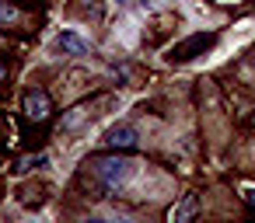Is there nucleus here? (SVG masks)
<instances>
[{
    "mask_svg": "<svg viewBox=\"0 0 255 223\" xmlns=\"http://www.w3.org/2000/svg\"><path fill=\"white\" fill-rule=\"evenodd\" d=\"M21 112H25V122H28V126H46V122L53 119V98H49V91H42V87L25 91Z\"/></svg>",
    "mask_w": 255,
    "mask_h": 223,
    "instance_id": "obj_1",
    "label": "nucleus"
},
{
    "mask_svg": "<svg viewBox=\"0 0 255 223\" xmlns=\"http://www.w3.org/2000/svg\"><path fill=\"white\" fill-rule=\"evenodd\" d=\"M217 46V32H196V35H189V39H182L178 46H171V63H189V60H196V56H203L206 49H213Z\"/></svg>",
    "mask_w": 255,
    "mask_h": 223,
    "instance_id": "obj_2",
    "label": "nucleus"
},
{
    "mask_svg": "<svg viewBox=\"0 0 255 223\" xmlns=\"http://www.w3.org/2000/svg\"><path fill=\"white\" fill-rule=\"evenodd\" d=\"M88 171H91L105 188H116L119 181H126V178H129V164H126L123 157H98V160H91V164H88Z\"/></svg>",
    "mask_w": 255,
    "mask_h": 223,
    "instance_id": "obj_3",
    "label": "nucleus"
},
{
    "mask_svg": "<svg viewBox=\"0 0 255 223\" xmlns=\"http://www.w3.org/2000/svg\"><path fill=\"white\" fill-rule=\"evenodd\" d=\"M102 147H105V150H116V153H119V150H123V153H126V150H136V147H140V133H136L133 126H112V129L105 133Z\"/></svg>",
    "mask_w": 255,
    "mask_h": 223,
    "instance_id": "obj_4",
    "label": "nucleus"
},
{
    "mask_svg": "<svg viewBox=\"0 0 255 223\" xmlns=\"http://www.w3.org/2000/svg\"><path fill=\"white\" fill-rule=\"evenodd\" d=\"M196 213H199V192H185V195L171 206L168 223H192V220H196Z\"/></svg>",
    "mask_w": 255,
    "mask_h": 223,
    "instance_id": "obj_5",
    "label": "nucleus"
},
{
    "mask_svg": "<svg viewBox=\"0 0 255 223\" xmlns=\"http://www.w3.org/2000/svg\"><path fill=\"white\" fill-rule=\"evenodd\" d=\"M91 119H95V105L84 101V105H77L70 115H63V129H67V133H77V129H81L84 122H91Z\"/></svg>",
    "mask_w": 255,
    "mask_h": 223,
    "instance_id": "obj_6",
    "label": "nucleus"
},
{
    "mask_svg": "<svg viewBox=\"0 0 255 223\" xmlns=\"http://www.w3.org/2000/svg\"><path fill=\"white\" fill-rule=\"evenodd\" d=\"M60 49H63V53H70V56H84L91 46H88L81 35H74V32H63V35H60Z\"/></svg>",
    "mask_w": 255,
    "mask_h": 223,
    "instance_id": "obj_7",
    "label": "nucleus"
},
{
    "mask_svg": "<svg viewBox=\"0 0 255 223\" xmlns=\"http://www.w3.org/2000/svg\"><path fill=\"white\" fill-rule=\"evenodd\" d=\"M35 167H46V153H28V157H21V160L14 164L18 174H28V171H35Z\"/></svg>",
    "mask_w": 255,
    "mask_h": 223,
    "instance_id": "obj_8",
    "label": "nucleus"
},
{
    "mask_svg": "<svg viewBox=\"0 0 255 223\" xmlns=\"http://www.w3.org/2000/svg\"><path fill=\"white\" fill-rule=\"evenodd\" d=\"M42 192H46L42 185H35V188H21V202H25V206H39V202H42Z\"/></svg>",
    "mask_w": 255,
    "mask_h": 223,
    "instance_id": "obj_9",
    "label": "nucleus"
},
{
    "mask_svg": "<svg viewBox=\"0 0 255 223\" xmlns=\"http://www.w3.org/2000/svg\"><path fill=\"white\" fill-rule=\"evenodd\" d=\"M7 133H11V122H7L4 115H0V147H4V143H11V140H7Z\"/></svg>",
    "mask_w": 255,
    "mask_h": 223,
    "instance_id": "obj_10",
    "label": "nucleus"
},
{
    "mask_svg": "<svg viewBox=\"0 0 255 223\" xmlns=\"http://www.w3.org/2000/svg\"><path fill=\"white\" fill-rule=\"evenodd\" d=\"M4 80H7V60L0 56V84H4Z\"/></svg>",
    "mask_w": 255,
    "mask_h": 223,
    "instance_id": "obj_11",
    "label": "nucleus"
},
{
    "mask_svg": "<svg viewBox=\"0 0 255 223\" xmlns=\"http://www.w3.org/2000/svg\"><path fill=\"white\" fill-rule=\"evenodd\" d=\"M84 223H109V220H102V216H88Z\"/></svg>",
    "mask_w": 255,
    "mask_h": 223,
    "instance_id": "obj_12",
    "label": "nucleus"
},
{
    "mask_svg": "<svg viewBox=\"0 0 255 223\" xmlns=\"http://www.w3.org/2000/svg\"><path fill=\"white\" fill-rule=\"evenodd\" d=\"M248 202H252V206H255V192H248Z\"/></svg>",
    "mask_w": 255,
    "mask_h": 223,
    "instance_id": "obj_13",
    "label": "nucleus"
},
{
    "mask_svg": "<svg viewBox=\"0 0 255 223\" xmlns=\"http://www.w3.org/2000/svg\"><path fill=\"white\" fill-rule=\"evenodd\" d=\"M116 4H119V7H123V4H129V0H116Z\"/></svg>",
    "mask_w": 255,
    "mask_h": 223,
    "instance_id": "obj_14",
    "label": "nucleus"
},
{
    "mask_svg": "<svg viewBox=\"0 0 255 223\" xmlns=\"http://www.w3.org/2000/svg\"><path fill=\"white\" fill-rule=\"evenodd\" d=\"M252 126H255V115H252Z\"/></svg>",
    "mask_w": 255,
    "mask_h": 223,
    "instance_id": "obj_15",
    "label": "nucleus"
},
{
    "mask_svg": "<svg viewBox=\"0 0 255 223\" xmlns=\"http://www.w3.org/2000/svg\"><path fill=\"white\" fill-rule=\"evenodd\" d=\"M252 4H255V0H252Z\"/></svg>",
    "mask_w": 255,
    "mask_h": 223,
    "instance_id": "obj_16",
    "label": "nucleus"
}]
</instances>
